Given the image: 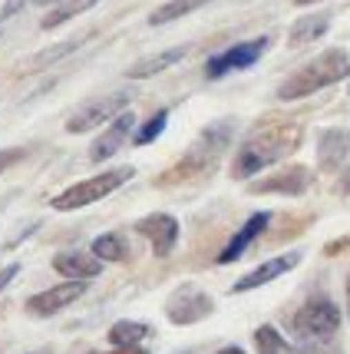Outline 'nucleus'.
<instances>
[{
  "instance_id": "1",
  "label": "nucleus",
  "mask_w": 350,
  "mask_h": 354,
  "mask_svg": "<svg viewBox=\"0 0 350 354\" xmlns=\"http://www.w3.org/2000/svg\"><path fill=\"white\" fill-rule=\"evenodd\" d=\"M298 139H301V133H298L294 126L261 129V133H255V136L242 146V153H238L235 166H231V176H235V179H251L255 172L274 166L278 159H284V156L298 146Z\"/></svg>"
},
{
  "instance_id": "2",
  "label": "nucleus",
  "mask_w": 350,
  "mask_h": 354,
  "mask_svg": "<svg viewBox=\"0 0 350 354\" xmlns=\"http://www.w3.org/2000/svg\"><path fill=\"white\" fill-rule=\"evenodd\" d=\"M347 77H350V57L344 50H327V53H320L318 60L304 63L298 73H291L281 83V90H278V100H304L311 93L334 86V83Z\"/></svg>"
},
{
  "instance_id": "3",
  "label": "nucleus",
  "mask_w": 350,
  "mask_h": 354,
  "mask_svg": "<svg viewBox=\"0 0 350 354\" xmlns=\"http://www.w3.org/2000/svg\"><path fill=\"white\" fill-rule=\"evenodd\" d=\"M136 176L133 166H119V169H109L103 176H93V179H83V183L63 189L57 199L50 202L57 212H73V209H83V205H93V202L106 199L109 192H116L119 185H126L129 179Z\"/></svg>"
},
{
  "instance_id": "4",
  "label": "nucleus",
  "mask_w": 350,
  "mask_h": 354,
  "mask_svg": "<svg viewBox=\"0 0 350 354\" xmlns=\"http://www.w3.org/2000/svg\"><path fill=\"white\" fill-rule=\"evenodd\" d=\"M294 328L307 341H327V338H334L337 328H340V311H337V305L331 298L318 295V298L304 301L301 315L294 318Z\"/></svg>"
},
{
  "instance_id": "5",
  "label": "nucleus",
  "mask_w": 350,
  "mask_h": 354,
  "mask_svg": "<svg viewBox=\"0 0 350 354\" xmlns=\"http://www.w3.org/2000/svg\"><path fill=\"white\" fill-rule=\"evenodd\" d=\"M129 100H133V93L129 90H119V93H109L103 100H93L86 106H79L73 116H70V123H66V133H90L96 126L109 123L113 116H119L122 109L129 106Z\"/></svg>"
},
{
  "instance_id": "6",
  "label": "nucleus",
  "mask_w": 350,
  "mask_h": 354,
  "mask_svg": "<svg viewBox=\"0 0 350 354\" xmlns=\"http://www.w3.org/2000/svg\"><path fill=\"white\" fill-rule=\"evenodd\" d=\"M268 50V37H255V40H244V44L229 46L225 53H218L205 63V77L208 80H222L231 70H248L261 60V53Z\"/></svg>"
},
{
  "instance_id": "7",
  "label": "nucleus",
  "mask_w": 350,
  "mask_h": 354,
  "mask_svg": "<svg viewBox=\"0 0 350 354\" xmlns=\"http://www.w3.org/2000/svg\"><path fill=\"white\" fill-rule=\"evenodd\" d=\"M212 308H215L212 298L202 292V288H195V285L175 288L166 301V315L172 324H195V322H202V318H208Z\"/></svg>"
},
{
  "instance_id": "8",
  "label": "nucleus",
  "mask_w": 350,
  "mask_h": 354,
  "mask_svg": "<svg viewBox=\"0 0 350 354\" xmlns=\"http://www.w3.org/2000/svg\"><path fill=\"white\" fill-rule=\"evenodd\" d=\"M83 295H86V281L70 278V281H63V285H53V288H46V292L27 298V311L37 315V318H50V315L63 311L66 305H73V301L83 298Z\"/></svg>"
},
{
  "instance_id": "9",
  "label": "nucleus",
  "mask_w": 350,
  "mask_h": 354,
  "mask_svg": "<svg viewBox=\"0 0 350 354\" xmlns=\"http://www.w3.org/2000/svg\"><path fill=\"white\" fill-rule=\"evenodd\" d=\"M136 232L142 235V239L153 242L155 259H166L168 252L175 248V242H179V218L168 216V212H153V216L139 218Z\"/></svg>"
},
{
  "instance_id": "10",
  "label": "nucleus",
  "mask_w": 350,
  "mask_h": 354,
  "mask_svg": "<svg viewBox=\"0 0 350 354\" xmlns=\"http://www.w3.org/2000/svg\"><path fill=\"white\" fill-rule=\"evenodd\" d=\"M298 265H301V252H284V255L268 259L264 265H258L255 272L242 275L238 281H235V285H231V292L242 295V292H251V288H261V285H268V281H274V278H281L284 272L298 268Z\"/></svg>"
},
{
  "instance_id": "11",
  "label": "nucleus",
  "mask_w": 350,
  "mask_h": 354,
  "mask_svg": "<svg viewBox=\"0 0 350 354\" xmlns=\"http://www.w3.org/2000/svg\"><path fill=\"white\" fill-rule=\"evenodd\" d=\"M133 129H136V116H133V113H126V109H122L119 116H113L109 129L90 146V162H103V159H109V156H116L122 149V142L129 139Z\"/></svg>"
},
{
  "instance_id": "12",
  "label": "nucleus",
  "mask_w": 350,
  "mask_h": 354,
  "mask_svg": "<svg viewBox=\"0 0 350 354\" xmlns=\"http://www.w3.org/2000/svg\"><path fill=\"white\" fill-rule=\"evenodd\" d=\"M268 222H271V212H255V216L248 218V222H244L242 229L235 232V239L229 242V248H225V252L218 255V262H222V265H229V262H235V259H242V255H244V248L251 245V242L258 239L261 232L268 229Z\"/></svg>"
},
{
  "instance_id": "13",
  "label": "nucleus",
  "mask_w": 350,
  "mask_h": 354,
  "mask_svg": "<svg viewBox=\"0 0 350 354\" xmlns=\"http://www.w3.org/2000/svg\"><path fill=\"white\" fill-rule=\"evenodd\" d=\"M307 185H311V172L304 166H291V169L278 172L271 179H264V183H255L251 185V192H284V196H298V192H304Z\"/></svg>"
},
{
  "instance_id": "14",
  "label": "nucleus",
  "mask_w": 350,
  "mask_h": 354,
  "mask_svg": "<svg viewBox=\"0 0 350 354\" xmlns=\"http://www.w3.org/2000/svg\"><path fill=\"white\" fill-rule=\"evenodd\" d=\"M53 268L66 278H79V281H90L103 272V262L96 255H86V252H60L53 259Z\"/></svg>"
},
{
  "instance_id": "15",
  "label": "nucleus",
  "mask_w": 350,
  "mask_h": 354,
  "mask_svg": "<svg viewBox=\"0 0 350 354\" xmlns=\"http://www.w3.org/2000/svg\"><path fill=\"white\" fill-rule=\"evenodd\" d=\"M185 53H188V46L162 50V53H155V57H146V60L133 63V66L126 70V77H129V80H146V77H155V73H162V70H168V66H175V63L182 60Z\"/></svg>"
},
{
  "instance_id": "16",
  "label": "nucleus",
  "mask_w": 350,
  "mask_h": 354,
  "mask_svg": "<svg viewBox=\"0 0 350 354\" xmlns=\"http://www.w3.org/2000/svg\"><path fill=\"white\" fill-rule=\"evenodd\" d=\"M327 27H331V17H327V14H311V17L298 20V24L291 27L288 40H291V46H304V44H311V40L324 37V33H327Z\"/></svg>"
},
{
  "instance_id": "17",
  "label": "nucleus",
  "mask_w": 350,
  "mask_h": 354,
  "mask_svg": "<svg viewBox=\"0 0 350 354\" xmlns=\"http://www.w3.org/2000/svg\"><path fill=\"white\" fill-rule=\"evenodd\" d=\"M347 153H350V136H347V133L331 129V133H324V136H320V162H324L327 169L340 166Z\"/></svg>"
},
{
  "instance_id": "18",
  "label": "nucleus",
  "mask_w": 350,
  "mask_h": 354,
  "mask_svg": "<svg viewBox=\"0 0 350 354\" xmlns=\"http://www.w3.org/2000/svg\"><path fill=\"white\" fill-rule=\"evenodd\" d=\"M153 335V328L142 322H116L109 328V341L113 348H133V344H142V341Z\"/></svg>"
},
{
  "instance_id": "19",
  "label": "nucleus",
  "mask_w": 350,
  "mask_h": 354,
  "mask_svg": "<svg viewBox=\"0 0 350 354\" xmlns=\"http://www.w3.org/2000/svg\"><path fill=\"white\" fill-rule=\"evenodd\" d=\"M93 255H96L99 262H126V259H129V245H126L122 235L109 232V235H99V239L93 242Z\"/></svg>"
},
{
  "instance_id": "20",
  "label": "nucleus",
  "mask_w": 350,
  "mask_h": 354,
  "mask_svg": "<svg viewBox=\"0 0 350 354\" xmlns=\"http://www.w3.org/2000/svg\"><path fill=\"white\" fill-rule=\"evenodd\" d=\"M255 344H258V354H301L288 338L274 331V324H261L255 331Z\"/></svg>"
},
{
  "instance_id": "21",
  "label": "nucleus",
  "mask_w": 350,
  "mask_h": 354,
  "mask_svg": "<svg viewBox=\"0 0 350 354\" xmlns=\"http://www.w3.org/2000/svg\"><path fill=\"white\" fill-rule=\"evenodd\" d=\"M205 3H208V0H168V3H162L159 10L149 14V24H153V27H162V24H168V20H179V17L192 14V10L205 7Z\"/></svg>"
},
{
  "instance_id": "22",
  "label": "nucleus",
  "mask_w": 350,
  "mask_h": 354,
  "mask_svg": "<svg viewBox=\"0 0 350 354\" xmlns=\"http://www.w3.org/2000/svg\"><path fill=\"white\" fill-rule=\"evenodd\" d=\"M99 0H66V3H60L57 10H50V14L43 17V30H53V27H60V24H66L70 17H77V14H83V10H90V7H96Z\"/></svg>"
},
{
  "instance_id": "23",
  "label": "nucleus",
  "mask_w": 350,
  "mask_h": 354,
  "mask_svg": "<svg viewBox=\"0 0 350 354\" xmlns=\"http://www.w3.org/2000/svg\"><path fill=\"white\" fill-rule=\"evenodd\" d=\"M166 123H168V109H159L149 123H142L139 126V133L133 136V142L136 146H149V142H155V139L162 136V129H166Z\"/></svg>"
},
{
  "instance_id": "24",
  "label": "nucleus",
  "mask_w": 350,
  "mask_h": 354,
  "mask_svg": "<svg viewBox=\"0 0 350 354\" xmlns=\"http://www.w3.org/2000/svg\"><path fill=\"white\" fill-rule=\"evenodd\" d=\"M79 44H83V40H70V44H60V46H57V50H50V53H43V57H37V66H46V63L60 60V57H66L70 50H77Z\"/></svg>"
},
{
  "instance_id": "25",
  "label": "nucleus",
  "mask_w": 350,
  "mask_h": 354,
  "mask_svg": "<svg viewBox=\"0 0 350 354\" xmlns=\"http://www.w3.org/2000/svg\"><path fill=\"white\" fill-rule=\"evenodd\" d=\"M17 159H23V149H3V153H0V172L10 169Z\"/></svg>"
},
{
  "instance_id": "26",
  "label": "nucleus",
  "mask_w": 350,
  "mask_h": 354,
  "mask_svg": "<svg viewBox=\"0 0 350 354\" xmlns=\"http://www.w3.org/2000/svg\"><path fill=\"white\" fill-rule=\"evenodd\" d=\"M17 272H20V265H7V268H0V292H3V288H7V285H10V281H14L17 278Z\"/></svg>"
},
{
  "instance_id": "27",
  "label": "nucleus",
  "mask_w": 350,
  "mask_h": 354,
  "mask_svg": "<svg viewBox=\"0 0 350 354\" xmlns=\"http://www.w3.org/2000/svg\"><path fill=\"white\" fill-rule=\"evenodd\" d=\"M109 354H149L142 344H133V348H116V351H109Z\"/></svg>"
},
{
  "instance_id": "28",
  "label": "nucleus",
  "mask_w": 350,
  "mask_h": 354,
  "mask_svg": "<svg viewBox=\"0 0 350 354\" xmlns=\"http://www.w3.org/2000/svg\"><path fill=\"white\" fill-rule=\"evenodd\" d=\"M218 354H244V351H242V348H222Z\"/></svg>"
},
{
  "instance_id": "29",
  "label": "nucleus",
  "mask_w": 350,
  "mask_h": 354,
  "mask_svg": "<svg viewBox=\"0 0 350 354\" xmlns=\"http://www.w3.org/2000/svg\"><path fill=\"white\" fill-rule=\"evenodd\" d=\"M30 3H37V7H46V3H60V0H30Z\"/></svg>"
},
{
  "instance_id": "30",
  "label": "nucleus",
  "mask_w": 350,
  "mask_h": 354,
  "mask_svg": "<svg viewBox=\"0 0 350 354\" xmlns=\"http://www.w3.org/2000/svg\"><path fill=\"white\" fill-rule=\"evenodd\" d=\"M298 7H307V3H318V0H294Z\"/></svg>"
},
{
  "instance_id": "31",
  "label": "nucleus",
  "mask_w": 350,
  "mask_h": 354,
  "mask_svg": "<svg viewBox=\"0 0 350 354\" xmlns=\"http://www.w3.org/2000/svg\"><path fill=\"white\" fill-rule=\"evenodd\" d=\"M344 189H347V192H350V176H347V183H344Z\"/></svg>"
},
{
  "instance_id": "32",
  "label": "nucleus",
  "mask_w": 350,
  "mask_h": 354,
  "mask_svg": "<svg viewBox=\"0 0 350 354\" xmlns=\"http://www.w3.org/2000/svg\"><path fill=\"white\" fill-rule=\"evenodd\" d=\"M347 305H350V281H347Z\"/></svg>"
},
{
  "instance_id": "33",
  "label": "nucleus",
  "mask_w": 350,
  "mask_h": 354,
  "mask_svg": "<svg viewBox=\"0 0 350 354\" xmlns=\"http://www.w3.org/2000/svg\"><path fill=\"white\" fill-rule=\"evenodd\" d=\"M90 354H96V351H90Z\"/></svg>"
}]
</instances>
